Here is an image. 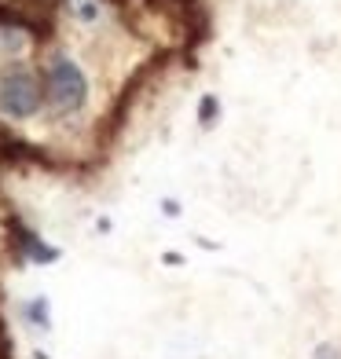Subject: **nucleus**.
Returning <instances> with one entry per match:
<instances>
[{
  "mask_svg": "<svg viewBox=\"0 0 341 359\" xmlns=\"http://www.w3.org/2000/svg\"><path fill=\"white\" fill-rule=\"evenodd\" d=\"M316 359H337V352H334L330 345H323V348L316 352Z\"/></svg>",
  "mask_w": 341,
  "mask_h": 359,
  "instance_id": "6",
  "label": "nucleus"
},
{
  "mask_svg": "<svg viewBox=\"0 0 341 359\" xmlns=\"http://www.w3.org/2000/svg\"><path fill=\"white\" fill-rule=\"evenodd\" d=\"M29 316H34L41 326H48V308H44V301H34V304H29Z\"/></svg>",
  "mask_w": 341,
  "mask_h": 359,
  "instance_id": "5",
  "label": "nucleus"
},
{
  "mask_svg": "<svg viewBox=\"0 0 341 359\" xmlns=\"http://www.w3.org/2000/svg\"><path fill=\"white\" fill-rule=\"evenodd\" d=\"M44 88H48V103H52L55 114H74L88 100V81L70 55H55L48 62Z\"/></svg>",
  "mask_w": 341,
  "mask_h": 359,
  "instance_id": "1",
  "label": "nucleus"
},
{
  "mask_svg": "<svg viewBox=\"0 0 341 359\" xmlns=\"http://www.w3.org/2000/svg\"><path fill=\"white\" fill-rule=\"evenodd\" d=\"M199 118H202V125H213V118H217V100H213V95H206V100H202Z\"/></svg>",
  "mask_w": 341,
  "mask_h": 359,
  "instance_id": "4",
  "label": "nucleus"
},
{
  "mask_svg": "<svg viewBox=\"0 0 341 359\" xmlns=\"http://www.w3.org/2000/svg\"><path fill=\"white\" fill-rule=\"evenodd\" d=\"M62 4H67L70 15H74V19H81V22L100 19V0H62Z\"/></svg>",
  "mask_w": 341,
  "mask_h": 359,
  "instance_id": "3",
  "label": "nucleus"
},
{
  "mask_svg": "<svg viewBox=\"0 0 341 359\" xmlns=\"http://www.w3.org/2000/svg\"><path fill=\"white\" fill-rule=\"evenodd\" d=\"M0 359H11V352H8V337L0 334Z\"/></svg>",
  "mask_w": 341,
  "mask_h": 359,
  "instance_id": "7",
  "label": "nucleus"
},
{
  "mask_svg": "<svg viewBox=\"0 0 341 359\" xmlns=\"http://www.w3.org/2000/svg\"><path fill=\"white\" fill-rule=\"evenodd\" d=\"M37 107H41V85L22 62H11V67L0 70V114L29 118V114H37Z\"/></svg>",
  "mask_w": 341,
  "mask_h": 359,
  "instance_id": "2",
  "label": "nucleus"
}]
</instances>
